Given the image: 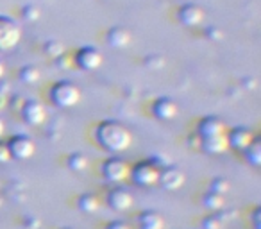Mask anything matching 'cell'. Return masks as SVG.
<instances>
[{
	"instance_id": "obj_1",
	"label": "cell",
	"mask_w": 261,
	"mask_h": 229,
	"mask_svg": "<svg viewBox=\"0 0 261 229\" xmlns=\"http://www.w3.org/2000/svg\"><path fill=\"white\" fill-rule=\"evenodd\" d=\"M97 140L109 152H122V150L129 149L130 142H133V136H130L129 129L123 124L115 120H106L98 125Z\"/></svg>"
},
{
	"instance_id": "obj_2",
	"label": "cell",
	"mask_w": 261,
	"mask_h": 229,
	"mask_svg": "<svg viewBox=\"0 0 261 229\" xmlns=\"http://www.w3.org/2000/svg\"><path fill=\"white\" fill-rule=\"evenodd\" d=\"M50 100L54 102L58 108H63V109L73 108V106L81 100V90L72 81H59V83H56L54 86H52Z\"/></svg>"
},
{
	"instance_id": "obj_3",
	"label": "cell",
	"mask_w": 261,
	"mask_h": 229,
	"mask_svg": "<svg viewBox=\"0 0 261 229\" xmlns=\"http://www.w3.org/2000/svg\"><path fill=\"white\" fill-rule=\"evenodd\" d=\"M22 38L18 23L9 16H0V52L11 50Z\"/></svg>"
},
{
	"instance_id": "obj_4",
	"label": "cell",
	"mask_w": 261,
	"mask_h": 229,
	"mask_svg": "<svg viewBox=\"0 0 261 229\" xmlns=\"http://www.w3.org/2000/svg\"><path fill=\"white\" fill-rule=\"evenodd\" d=\"M160 172L161 168L154 161H140L133 167L130 175H133V181L138 186H154L158 185Z\"/></svg>"
},
{
	"instance_id": "obj_5",
	"label": "cell",
	"mask_w": 261,
	"mask_h": 229,
	"mask_svg": "<svg viewBox=\"0 0 261 229\" xmlns=\"http://www.w3.org/2000/svg\"><path fill=\"white\" fill-rule=\"evenodd\" d=\"M75 63L81 70L84 72H93V70H98L104 63V58H102L100 50L95 47H83L77 50L75 54Z\"/></svg>"
},
{
	"instance_id": "obj_6",
	"label": "cell",
	"mask_w": 261,
	"mask_h": 229,
	"mask_svg": "<svg viewBox=\"0 0 261 229\" xmlns=\"http://www.w3.org/2000/svg\"><path fill=\"white\" fill-rule=\"evenodd\" d=\"M102 174H104V177L108 179V181L120 183L125 177H129L130 168L122 158H109L104 163V167H102Z\"/></svg>"
},
{
	"instance_id": "obj_7",
	"label": "cell",
	"mask_w": 261,
	"mask_h": 229,
	"mask_svg": "<svg viewBox=\"0 0 261 229\" xmlns=\"http://www.w3.org/2000/svg\"><path fill=\"white\" fill-rule=\"evenodd\" d=\"M177 18L185 27H199L206 18V11L199 4H185L179 8Z\"/></svg>"
},
{
	"instance_id": "obj_8",
	"label": "cell",
	"mask_w": 261,
	"mask_h": 229,
	"mask_svg": "<svg viewBox=\"0 0 261 229\" xmlns=\"http://www.w3.org/2000/svg\"><path fill=\"white\" fill-rule=\"evenodd\" d=\"M9 152H11V158H16V160H29L34 154V142L25 135H18L15 138L9 140L8 143Z\"/></svg>"
},
{
	"instance_id": "obj_9",
	"label": "cell",
	"mask_w": 261,
	"mask_h": 229,
	"mask_svg": "<svg viewBox=\"0 0 261 229\" xmlns=\"http://www.w3.org/2000/svg\"><path fill=\"white\" fill-rule=\"evenodd\" d=\"M108 204L115 211H129L135 204V197L129 190L122 188V186H116L109 192L108 195Z\"/></svg>"
},
{
	"instance_id": "obj_10",
	"label": "cell",
	"mask_w": 261,
	"mask_h": 229,
	"mask_svg": "<svg viewBox=\"0 0 261 229\" xmlns=\"http://www.w3.org/2000/svg\"><path fill=\"white\" fill-rule=\"evenodd\" d=\"M22 117L29 125L38 128V125L43 124L45 118H47V109H45V106L41 104V102L27 100L25 104H23V108H22Z\"/></svg>"
},
{
	"instance_id": "obj_11",
	"label": "cell",
	"mask_w": 261,
	"mask_h": 229,
	"mask_svg": "<svg viewBox=\"0 0 261 229\" xmlns=\"http://www.w3.org/2000/svg\"><path fill=\"white\" fill-rule=\"evenodd\" d=\"M152 111L160 120H174L177 117L179 108L174 98L170 97H160L152 106Z\"/></svg>"
},
{
	"instance_id": "obj_12",
	"label": "cell",
	"mask_w": 261,
	"mask_h": 229,
	"mask_svg": "<svg viewBox=\"0 0 261 229\" xmlns=\"http://www.w3.org/2000/svg\"><path fill=\"white\" fill-rule=\"evenodd\" d=\"M158 183H160L165 190H177L185 185V174L175 167L161 168Z\"/></svg>"
},
{
	"instance_id": "obj_13",
	"label": "cell",
	"mask_w": 261,
	"mask_h": 229,
	"mask_svg": "<svg viewBox=\"0 0 261 229\" xmlns=\"http://www.w3.org/2000/svg\"><path fill=\"white\" fill-rule=\"evenodd\" d=\"M225 135V124L218 117H207L199 124V138H213V136Z\"/></svg>"
},
{
	"instance_id": "obj_14",
	"label": "cell",
	"mask_w": 261,
	"mask_h": 229,
	"mask_svg": "<svg viewBox=\"0 0 261 229\" xmlns=\"http://www.w3.org/2000/svg\"><path fill=\"white\" fill-rule=\"evenodd\" d=\"M254 140V135L250 129L247 128H234L231 133L227 135V143L232 145L238 150H245L250 145V142Z\"/></svg>"
},
{
	"instance_id": "obj_15",
	"label": "cell",
	"mask_w": 261,
	"mask_h": 229,
	"mask_svg": "<svg viewBox=\"0 0 261 229\" xmlns=\"http://www.w3.org/2000/svg\"><path fill=\"white\" fill-rule=\"evenodd\" d=\"M130 38L133 36L125 27H113L106 34V40L113 48H125L130 43Z\"/></svg>"
},
{
	"instance_id": "obj_16",
	"label": "cell",
	"mask_w": 261,
	"mask_h": 229,
	"mask_svg": "<svg viewBox=\"0 0 261 229\" xmlns=\"http://www.w3.org/2000/svg\"><path fill=\"white\" fill-rule=\"evenodd\" d=\"M140 225H142V229H163L165 220L160 211L147 210L140 215Z\"/></svg>"
},
{
	"instance_id": "obj_17",
	"label": "cell",
	"mask_w": 261,
	"mask_h": 229,
	"mask_svg": "<svg viewBox=\"0 0 261 229\" xmlns=\"http://www.w3.org/2000/svg\"><path fill=\"white\" fill-rule=\"evenodd\" d=\"M202 143V149L206 150L207 154H222L225 149H227V136L220 135V136H213V138H202L200 140Z\"/></svg>"
},
{
	"instance_id": "obj_18",
	"label": "cell",
	"mask_w": 261,
	"mask_h": 229,
	"mask_svg": "<svg viewBox=\"0 0 261 229\" xmlns=\"http://www.w3.org/2000/svg\"><path fill=\"white\" fill-rule=\"evenodd\" d=\"M245 160L249 161L252 167H259L261 165V142L254 138L250 145L245 149Z\"/></svg>"
},
{
	"instance_id": "obj_19",
	"label": "cell",
	"mask_w": 261,
	"mask_h": 229,
	"mask_svg": "<svg viewBox=\"0 0 261 229\" xmlns=\"http://www.w3.org/2000/svg\"><path fill=\"white\" fill-rule=\"evenodd\" d=\"M68 167H70V170H73V172H86L88 170V167H90V160L86 158V154H83V152H75V154H72V156L68 158Z\"/></svg>"
},
{
	"instance_id": "obj_20",
	"label": "cell",
	"mask_w": 261,
	"mask_h": 229,
	"mask_svg": "<svg viewBox=\"0 0 261 229\" xmlns=\"http://www.w3.org/2000/svg\"><path fill=\"white\" fill-rule=\"evenodd\" d=\"M98 206H100V202H98V199L93 193H84V195L79 197V208L84 213H95L98 210Z\"/></svg>"
},
{
	"instance_id": "obj_21",
	"label": "cell",
	"mask_w": 261,
	"mask_h": 229,
	"mask_svg": "<svg viewBox=\"0 0 261 229\" xmlns=\"http://www.w3.org/2000/svg\"><path fill=\"white\" fill-rule=\"evenodd\" d=\"M202 204L210 211H218V210H222V206H224V195H218V193L210 192L204 195Z\"/></svg>"
},
{
	"instance_id": "obj_22",
	"label": "cell",
	"mask_w": 261,
	"mask_h": 229,
	"mask_svg": "<svg viewBox=\"0 0 261 229\" xmlns=\"http://www.w3.org/2000/svg\"><path fill=\"white\" fill-rule=\"evenodd\" d=\"M20 79H22L25 84L38 83V81H40V70H38L36 66H33V65L23 66V68L20 70Z\"/></svg>"
},
{
	"instance_id": "obj_23",
	"label": "cell",
	"mask_w": 261,
	"mask_h": 229,
	"mask_svg": "<svg viewBox=\"0 0 261 229\" xmlns=\"http://www.w3.org/2000/svg\"><path fill=\"white\" fill-rule=\"evenodd\" d=\"M40 15H41V9L34 4H27L22 8V18L25 22H36L40 18Z\"/></svg>"
},
{
	"instance_id": "obj_24",
	"label": "cell",
	"mask_w": 261,
	"mask_h": 229,
	"mask_svg": "<svg viewBox=\"0 0 261 229\" xmlns=\"http://www.w3.org/2000/svg\"><path fill=\"white\" fill-rule=\"evenodd\" d=\"M229 190H231V185H229L227 179L217 177V179H213V181H211V190H210V192L218 193V195H225V193H229Z\"/></svg>"
},
{
	"instance_id": "obj_25",
	"label": "cell",
	"mask_w": 261,
	"mask_h": 229,
	"mask_svg": "<svg viewBox=\"0 0 261 229\" xmlns=\"http://www.w3.org/2000/svg\"><path fill=\"white\" fill-rule=\"evenodd\" d=\"M202 225L204 229H222L224 227V218H222V215H210L202 222Z\"/></svg>"
},
{
	"instance_id": "obj_26",
	"label": "cell",
	"mask_w": 261,
	"mask_h": 229,
	"mask_svg": "<svg viewBox=\"0 0 261 229\" xmlns=\"http://www.w3.org/2000/svg\"><path fill=\"white\" fill-rule=\"evenodd\" d=\"M45 52H47L48 56H52V58H61L63 45L59 43V41H47V45H45Z\"/></svg>"
},
{
	"instance_id": "obj_27",
	"label": "cell",
	"mask_w": 261,
	"mask_h": 229,
	"mask_svg": "<svg viewBox=\"0 0 261 229\" xmlns=\"http://www.w3.org/2000/svg\"><path fill=\"white\" fill-rule=\"evenodd\" d=\"M9 160H11V152H9V147H8V143L0 142V165L8 163Z\"/></svg>"
},
{
	"instance_id": "obj_28",
	"label": "cell",
	"mask_w": 261,
	"mask_h": 229,
	"mask_svg": "<svg viewBox=\"0 0 261 229\" xmlns=\"http://www.w3.org/2000/svg\"><path fill=\"white\" fill-rule=\"evenodd\" d=\"M106 229H130V227L125 224V222H122V220H115V222H111V224H109Z\"/></svg>"
},
{
	"instance_id": "obj_29",
	"label": "cell",
	"mask_w": 261,
	"mask_h": 229,
	"mask_svg": "<svg viewBox=\"0 0 261 229\" xmlns=\"http://www.w3.org/2000/svg\"><path fill=\"white\" fill-rule=\"evenodd\" d=\"M259 213H261V210L257 208V210L254 211V227L256 229H259Z\"/></svg>"
},
{
	"instance_id": "obj_30",
	"label": "cell",
	"mask_w": 261,
	"mask_h": 229,
	"mask_svg": "<svg viewBox=\"0 0 261 229\" xmlns=\"http://www.w3.org/2000/svg\"><path fill=\"white\" fill-rule=\"evenodd\" d=\"M6 95H4V91L0 90V111H2V109H4V106H6Z\"/></svg>"
},
{
	"instance_id": "obj_31",
	"label": "cell",
	"mask_w": 261,
	"mask_h": 229,
	"mask_svg": "<svg viewBox=\"0 0 261 229\" xmlns=\"http://www.w3.org/2000/svg\"><path fill=\"white\" fill-rule=\"evenodd\" d=\"M4 73H6V65H4V61L0 59V79L4 77Z\"/></svg>"
},
{
	"instance_id": "obj_32",
	"label": "cell",
	"mask_w": 261,
	"mask_h": 229,
	"mask_svg": "<svg viewBox=\"0 0 261 229\" xmlns=\"http://www.w3.org/2000/svg\"><path fill=\"white\" fill-rule=\"evenodd\" d=\"M4 131H6V125H4V120L0 118V136L4 135Z\"/></svg>"
},
{
	"instance_id": "obj_33",
	"label": "cell",
	"mask_w": 261,
	"mask_h": 229,
	"mask_svg": "<svg viewBox=\"0 0 261 229\" xmlns=\"http://www.w3.org/2000/svg\"><path fill=\"white\" fill-rule=\"evenodd\" d=\"M65 229H72V227H65Z\"/></svg>"
},
{
	"instance_id": "obj_34",
	"label": "cell",
	"mask_w": 261,
	"mask_h": 229,
	"mask_svg": "<svg viewBox=\"0 0 261 229\" xmlns=\"http://www.w3.org/2000/svg\"><path fill=\"white\" fill-rule=\"evenodd\" d=\"M0 204H2V200H0Z\"/></svg>"
}]
</instances>
